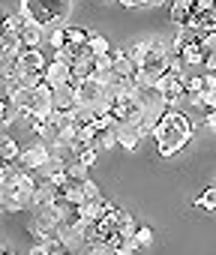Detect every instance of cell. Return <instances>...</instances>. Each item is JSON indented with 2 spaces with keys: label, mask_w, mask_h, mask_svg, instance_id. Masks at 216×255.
Wrapping results in <instances>:
<instances>
[{
  "label": "cell",
  "mask_w": 216,
  "mask_h": 255,
  "mask_svg": "<svg viewBox=\"0 0 216 255\" xmlns=\"http://www.w3.org/2000/svg\"><path fill=\"white\" fill-rule=\"evenodd\" d=\"M72 9V0H21L18 12L24 15V21L39 24V27H51V24H63L66 15Z\"/></svg>",
  "instance_id": "cell-2"
},
{
  "label": "cell",
  "mask_w": 216,
  "mask_h": 255,
  "mask_svg": "<svg viewBox=\"0 0 216 255\" xmlns=\"http://www.w3.org/2000/svg\"><path fill=\"white\" fill-rule=\"evenodd\" d=\"M189 141H192V120H189L180 108H168V111L162 114V120L156 123V129H153L156 153L168 159V156L180 153Z\"/></svg>",
  "instance_id": "cell-1"
},
{
  "label": "cell",
  "mask_w": 216,
  "mask_h": 255,
  "mask_svg": "<svg viewBox=\"0 0 216 255\" xmlns=\"http://www.w3.org/2000/svg\"><path fill=\"white\" fill-rule=\"evenodd\" d=\"M87 51H90V57H105V54H111V42H108L102 33H90Z\"/></svg>",
  "instance_id": "cell-19"
},
{
  "label": "cell",
  "mask_w": 216,
  "mask_h": 255,
  "mask_svg": "<svg viewBox=\"0 0 216 255\" xmlns=\"http://www.w3.org/2000/svg\"><path fill=\"white\" fill-rule=\"evenodd\" d=\"M42 81H45L42 72H18V75H15V84H18L21 90H36V87H42Z\"/></svg>",
  "instance_id": "cell-24"
},
{
  "label": "cell",
  "mask_w": 216,
  "mask_h": 255,
  "mask_svg": "<svg viewBox=\"0 0 216 255\" xmlns=\"http://www.w3.org/2000/svg\"><path fill=\"white\" fill-rule=\"evenodd\" d=\"M81 255H111V249H108V243H87Z\"/></svg>",
  "instance_id": "cell-36"
},
{
  "label": "cell",
  "mask_w": 216,
  "mask_h": 255,
  "mask_svg": "<svg viewBox=\"0 0 216 255\" xmlns=\"http://www.w3.org/2000/svg\"><path fill=\"white\" fill-rule=\"evenodd\" d=\"M3 249H6V246H3V243H0V252H3Z\"/></svg>",
  "instance_id": "cell-46"
},
{
  "label": "cell",
  "mask_w": 216,
  "mask_h": 255,
  "mask_svg": "<svg viewBox=\"0 0 216 255\" xmlns=\"http://www.w3.org/2000/svg\"><path fill=\"white\" fill-rule=\"evenodd\" d=\"M117 3L123 9H138V6H144V0H117Z\"/></svg>",
  "instance_id": "cell-38"
},
{
  "label": "cell",
  "mask_w": 216,
  "mask_h": 255,
  "mask_svg": "<svg viewBox=\"0 0 216 255\" xmlns=\"http://www.w3.org/2000/svg\"><path fill=\"white\" fill-rule=\"evenodd\" d=\"M60 255H81V252H66V249H63V252H60Z\"/></svg>",
  "instance_id": "cell-43"
},
{
  "label": "cell",
  "mask_w": 216,
  "mask_h": 255,
  "mask_svg": "<svg viewBox=\"0 0 216 255\" xmlns=\"http://www.w3.org/2000/svg\"><path fill=\"white\" fill-rule=\"evenodd\" d=\"M6 192H9L6 186H0V216L6 213Z\"/></svg>",
  "instance_id": "cell-39"
},
{
  "label": "cell",
  "mask_w": 216,
  "mask_h": 255,
  "mask_svg": "<svg viewBox=\"0 0 216 255\" xmlns=\"http://www.w3.org/2000/svg\"><path fill=\"white\" fill-rule=\"evenodd\" d=\"M213 186H216V183H213Z\"/></svg>",
  "instance_id": "cell-47"
},
{
  "label": "cell",
  "mask_w": 216,
  "mask_h": 255,
  "mask_svg": "<svg viewBox=\"0 0 216 255\" xmlns=\"http://www.w3.org/2000/svg\"><path fill=\"white\" fill-rule=\"evenodd\" d=\"M153 237H156V234H153L150 225H138V231H135V243H138L141 249H147V246L153 243Z\"/></svg>",
  "instance_id": "cell-30"
},
{
  "label": "cell",
  "mask_w": 216,
  "mask_h": 255,
  "mask_svg": "<svg viewBox=\"0 0 216 255\" xmlns=\"http://www.w3.org/2000/svg\"><path fill=\"white\" fill-rule=\"evenodd\" d=\"M102 90H105L102 84H96L93 78H84V81L78 84V90H75V105H90V108H93V105L102 99Z\"/></svg>",
  "instance_id": "cell-9"
},
{
  "label": "cell",
  "mask_w": 216,
  "mask_h": 255,
  "mask_svg": "<svg viewBox=\"0 0 216 255\" xmlns=\"http://www.w3.org/2000/svg\"><path fill=\"white\" fill-rule=\"evenodd\" d=\"M171 108H177V102L186 96V87H183V75H174V72H162V78L156 81L153 87Z\"/></svg>",
  "instance_id": "cell-3"
},
{
  "label": "cell",
  "mask_w": 216,
  "mask_h": 255,
  "mask_svg": "<svg viewBox=\"0 0 216 255\" xmlns=\"http://www.w3.org/2000/svg\"><path fill=\"white\" fill-rule=\"evenodd\" d=\"M87 165H81L78 159L75 162H66V177H69V183H84L87 180Z\"/></svg>",
  "instance_id": "cell-27"
},
{
  "label": "cell",
  "mask_w": 216,
  "mask_h": 255,
  "mask_svg": "<svg viewBox=\"0 0 216 255\" xmlns=\"http://www.w3.org/2000/svg\"><path fill=\"white\" fill-rule=\"evenodd\" d=\"M135 231H138L135 216H132V213H126V210H120V219H117V234H120V237H126V240H132V237H135Z\"/></svg>",
  "instance_id": "cell-23"
},
{
  "label": "cell",
  "mask_w": 216,
  "mask_h": 255,
  "mask_svg": "<svg viewBox=\"0 0 216 255\" xmlns=\"http://www.w3.org/2000/svg\"><path fill=\"white\" fill-rule=\"evenodd\" d=\"M96 156H99V150H96V147H84V150H75V159H78L81 165H87V168L96 162Z\"/></svg>",
  "instance_id": "cell-31"
},
{
  "label": "cell",
  "mask_w": 216,
  "mask_h": 255,
  "mask_svg": "<svg viewBox=\"0 0 216 255\" xmlns=\"http://www.w3.org/2000/svg\"><path fill=\"white\" fill-rule=\"evenodd\" d=\"M18 159H21V147H18V141L6 132L3 138H0V162L12 165V162H18Z\"/></svg>",
  "instance_id": "cell-17"
},
{
  "label": "cell",
  "mask_w": 216,
  "mask_h": 255,
  "mask_svg": "<svg viewBox=\"0 0 216 255\" xmlns=\"http://www.w3.org/2000/svg\"><path fill=\"white\" fill-rule=\"evenodd\" d=\"M18 42H21V48H39L42 42H45V27H39V24H24V30L18 33Z\"/></svg>",
  "instance_id": "cell-14"
},
{
  "label": "cell",
  "mask_w": 216,
  "mask_h": 255,
  "mask_svg": "<svg viewBox=\"0 0 216 255\" xmlns=\"http://www.w3.org/2000/svg\"><path fill=\"white\" fill-rule=\"evenodd\" d=\"M78 213H81V219H84L87 225L99 222V219H102V198H96V201H87V204H81V207H78Z\"/></svg>",
  "instance_id": "cell-22"
},
{
  "label": "cell",
  "mask_w": 216,
  "mask_h": 255,
  "mask_svg": "<svg viewBox=\"0 0 216 255\" xmlns=\"http://www.w3.org/2000/svg\"><path fill=\"white\" fill-rule=\"evenodd\" d=\"M57 198V186L48 183V180H39L33 198H30V210H42V207H51V201Z\"/></svg>",
  "instance_id": "cell-11"
},
{
  "label": "cell",
  "mask_w": 216,
  "mask_h": 255,
  "mask_svg": "<svg viewBox=\"0 0 216 255\" xmlns=\"http://www.w3.org/2000/svg\"><path fill=\"white\" fill-rule=\"evenodd\" d=\"M27 207H30V201H24V198H18V195L6 192V213H24Z\"/></svg>",
  "instance_id": "cell-28"
},
{
  "label": "cell",
  "mask_w": 216,
  "mask_h": 255,
  "mask_svg": "<svg viewBox=\"0 0 216 255\" xmlns=\"http://www.w3.org/2000/svg\"><path fill=\"white\" fill-rule=\"evenodd\" d=\"M204 123H207L210 129L216 132V111H207V114H204Z\"/></svg>",
  "instance_id": "cell-40"
},
{
  "label": "cell",
  "mask_w": 216,
  "mask_h": 255,
  "mask_svg": "<svg viewBox=\"0 0 216 255\" xmlns=\"http://www.w3.org/2000/svg\"><path fill=\"white\" fill-rule=\"evenodd\" d=\"M81 189H84V198H87V201H96V198H102V195H99V186H96L90 177L81 183Z\"/></svg>",
  "instance_id": "cell-35"
},
{
  "label": "cell",
  "mask_w": 216,
  "mask_h": 255,
  "mask_svg": "<svg viewBox=\"0 0 216 255\" xmlns=\"http://www.w3.org/2000/svg\"><path fill=\"white\" fill-rule=\"evenodd\" d=\"M183 87H186V96H198L204 90V78L201 75H189V78H183Z\"/></svg>",
  "instance_id": "cell-29"
},
{
  "label": "cell",
  "mask_w": 216,
  "mask_h": 255,
  "mask_svg": "<svg viewBox=\"0 0 216 255\" xmlns=\"http://www.w3.org/2000/svg\"><path fill=\"white\" fill-rule=\"evenodd\" d=\"M117 126V123H114ZM141 129L138 126H117V147H123V150H138V144H141Z\"/></svg>",
  "instance_id": "cell-12"
},
{
  "label": "cell",
  "mask_w": 216,
  "mask_h": 255,
  "mask_svg": "<svg viewBox=\"0 0 216 255\" xmlns=\"http://www.w3.org/2000/svg\"><path fill=\"white\" fill-rule=\"evenodd\" d=\"M18 168H21L18 162H12V165H6V162H0V186H9V180H12V174H15Z\"/></svg>",
  "instance_id": "cell-32"
},
{
  "label": "cell",
  "mask_w": 216,
  "mask_h": 255,
  "mask_svg": "<svg viewBox=\"0 0 216 255\" xmlns=\"http://www.w3.org/2000/svg\"><path fill=\"white\" fill-rule=\"evenodd\" d=\"M45 42H48L54 51L66 48V24H51V27L45 30Z\"/></svg>",
  "instance_id": "cell-20"
},
{
  "label": "cell",
  "mask_w": 216,
  "mask_h": 255,
  "mask_svg": "<svg viewBox=\"0 0 216 255\" xmlns=\"http://www.w3.org/2000/svg\"><path fill=\"white\" fill-rule=\"evenodd\" d=\"M93 75V57L90 54H81L75 63H72V78L75 81H84V78H90Z\"/></svg>",
  "instance_id": "cell-21"
},
{
  "label": "cell",
  "mask_w": 216,
  "mask_h": 255,
  "mask_svg": "<svg viewBox=\"0 0 216 255\" xmlns=\"http://www.w3.org/2000/svg\"><path fill=\"white\" fill-rule=\"evenodd\" d=\"M36 186H39V177H36V171H27V168H18L15 174H12V180H9V192L12 195H18V198H24V201H30L33 198V192H36Z\"/></svg>",
  "instance_id": "cell-5"
},
{
  "label": "cell",
  "mask_w": 216,
  "mask_h": 255,
  "mask_svg": "<svg viewBox=\"0 0 216 255\" xmlns=\"http://www.w3.org/2000/svg\"><path fill=\"white\" fill-rule=\"evenodd\" d=\"M48 60H51V57H48L42 48H24V51L18 54V60H15V69H18V72H42V75H45Z\"/></svg>",
  "instance_id": "cell-6"
},
{
  "label": "cell",
  "mask_w": 216,
  "mask_h": 255,
  "mask_svg": "<svg viewBox=\"0 0 216 255\" xmlns=\"http://www.w3.org/2000/svg\"><path fill=\"white\" fill-rule=\"evenodd\" d=\"M51 102H54V111H75V108H78V105H75V90H72L69 84L57 87V90L51 93Z\"/></svg>",
  "instance_id": "cell-16"
},
{
  "label": "cell",
  "mask_w": 216,
  "mask_h": 255,
  "mask_svg": "<svg viewBox=\"0 0 216 255\" xmlns=\"http://www.w3.org/2000/svg\"><path fill=\"white\" fill-rule=\"evenodd\" d=\"M108 249H111V255H138V252H141V246L135 243V237L126 240V237H120V234L108 240Z\"/></svg>",
  "instance_id": "cell-18"
},
{
  "label": "cell",
  "mask_w": 216,
  "mask_h": 255,
  "mask_svg": "<svg viewBox=\"0 0 216 255\" xmlns=\"http://www.w3.org/2000/svg\"><path fill=\"white\" fill-rule=\"evenodd\" d=\"M195 9V0H171V6H168V15H171V21L177 24V27H189V21H192V12Z\"/></svg>",
  "instance_id": "cell-10"
},
{
  "label": "cell",
  "mask_w": 216,
  "mask_h": 255,
  "mask_svg": "<svg viewBox=\"0 0 216 255\" xmlns=\"http://www.w3.org/2000/svg\"><path fill=\"white\" fill-rule=\"evenodd\" d=\"M99 3H111V0H99Z\"/></svg>",
  "instance_id": "cell-45"
},
{
  "label": "cell",
  "mask_w": 216,
  "mask_h": 255,
  "mask_svg": "<svg viewBox=\"0 0 216 255\" xmlns=\"http://www.w3.org/2000/svg\"><path fill=\"white\" fill-rule=\"evenodd\" d=\"M204 54H207V51L201 48V42H198L195 36L180 48V60H183V66H201V63H204Z\"/></svg>",
  "instance_id": "cell-15"
},
{
  "label": "cell",
  "mask_w": 216,
  "mask_h": 255,
  "mask_svg": "<svg viewBox=\"0 0 216 255\" xmlns=\"http://www.w3.org/2000/svg\"><path fill=\"white\" fill-rule=\"evenodd\" d=\"M195 207H201L207 213H216V186H204V192L195 198Z\"/></svg>",
  "instance_id": "cell-26"
},
{
  "label": "cell",
  "mask_w": 216,
  "mask_h": 255,
  "mask_svg": "<svg viewBox=\"0 0 216 255\" xmlns=\"http://www.w3.org/2000/svg\"><path fill=\"white\" fill-rule=\"evenodd\" d=\"M165 72H174V75H183V60H180V54H168L165 57Z\"/></svg>",
  "instance_id": "cell-33"
},
{
  "label": "cell",
  "mask_w": 216,
  "mask_h": 255,
  "mask_svg": "<svg viewBox=\"0 0 216 255\" xmlns=\"http://www.w3.org/2000/svg\"><path fill=\"white\" fill-rule=\"evenodd\" d=\"M111 72H114V78H135L138 66L132 63L129 51H123V48H111Z\"/></svg>",
  "instance_id": "cell-7"
},
{
  "label": "cell",
  "mask_w": 216,
  "mask_h": 255,
  "mask_svg": "<svg viewBox=\"0 0 216 255\" xmlns=\"http://www.w3.org/2000/svg\"><path fill=\"white\" fill-rule=\"evenodd\" d=\"M201 66H204L207 75H216V54H204V63Z\"/></svg>",
  "instance_id": "cell-37"
},
{
  "label": "cell",
  "mask_w": 216,
  "mask_h": 255,
  "mask_svg": "<svg viewBox=\"0 0 216 255\" xmlns=\"http://www.w3.org/2000/svg\"><path fill=\"white\" fill-rule=\"evenodd\" d=\"M6 135V129H3V123H0V138H3Z\"/></svg>",
  "instance_id": "cell-42"
},
{
  "label": "cell",
  "mask_w": 216,
  "mask_h": 255,
  "mask_svg": "<svg viewBox=\"0 0 216 255\" xmlns=\"http://www.w3.org/2000/svg\"><path fill=\"white\" fill-rule=\"evenodd\" d=\"M0 39H6V30H3V12H0Z\"/></svg>",
  "instance_id": "cell-41"
},
{
  "label": "cell",
  "mask_w": 216,
  "mask_h": 255,
  "mask_svg": "<svg viewBox=\"0 0 216 255\" xmlns=\"http://www.w3.org/2000/svg\"><path fill=\"white\" fill-rule=\"evenodd\" d=\"M48 162H51V147H48L45 141H33L27 150H21V159H18L21 168L36 171V174H42V168H45Z\"/></svg>",
  "instance_id": "cell-4"
},
{
  "label": "cell",
  "mask_w": 216,
  "mask_h": 255,
  "mask_svg": "<svg viewBox=\"0 0 216 255\" xmlns=\"http://www.w3.org/2000/svg\"><path fill=\"white\" fill-rule=\"evenodd\" d=\"M162 72H165L162 66H141V69L135 72V78H132V81H135V87H138V90H144V93H147V90H153V87H156V81L162 78Z\"/></svg>",
  "instance_id": "cell-13"
},
{
  "label": "cell",
  "mask_w": 216,
  "mask_h": 255,
  "mask_svg": "<svg viewBox=\"0 0 216 255\" xmlns=\"http://www.w3.org/2000/svg\"><path fill=\"white\" fill-rule=\"evenodd\" d=\"M69 78H72V66L63 63V60H54V57H51L48 66H45V84L57 90V87H63Z\"/></svg>",
  "instance_id": "cell-8"
},
{
  "label": "cell",
  "mask_w": 216,
  "mask_h": 255,
  "mask_svg": "<svg viewBox=\"0 0 216 255\" xmlns=\"http://www.w3.org/2000/svg\"><path fill=\"white\" fill-rule=\"evenodd\" d=\"M0 255H15V252H9V249H3V252H0Z\"/></svg>",
  "instance_id": "cell-44"
},
{
  "label": "cell",
  "mask_w": 216,
  "mask_h": 255,
  "mask_svg": "<svg viewBox=\"0 0 216 255\" xmlns=\"http://www.w3.org/2000/svg\"><path fill=\"white\" fill-rule=\"evenodd\" d=\"M96 150H114L117 147V126H111V129H102L99 135H96V144H93Z\"/></svg>",
  "instance_id": "cell-25"
},
{
  "label": "cell",
  "mask_w": 216,
  "mask_h": 255,
  "mask_svg": "<svg viewBox=\"0 0 216 255\" xmlns=\"http://www.w3.org/2000/svg\"><path fill=\"white\" fill-rule=\"evenodd\" d=\"M213 9H216V0H195V9H192V12L201 18V15H207V12H213Z\"/></svg>",
  "instance_id": "cell-34"
}]
</instances>
